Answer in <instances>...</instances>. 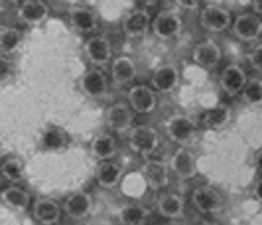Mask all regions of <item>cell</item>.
Listing matches in <instances>:
<instances>
[{"label": "cell", "mask_w": 262, "mask_h": 225, "mask_svg": "<svg viewBox=\"0 0 262 225\" xmlns=\"http://www.w3.org/2000/svg\"><path fill=\"white\" fill-rule=\"evenodd\" d=\"M128 144L135 153L148 157L159 147V132L149 125H136L128 132Z\"/></svg>", "instance_id": "cell-1"}, {"label": "cell", "mask_w": 262, "mask_h": 225, "mask_svg": "<svg viewBox=\"0 0 262 225\" xmlns=\"http://www.w3.org/2000/svg\"><path fill=\"white\" fill-rule=\"evenodd\" d=\"M151 28L157 38L162 39V41H168V39L175 38L181 33L183 19L173 10H160L156 17L152 19Z\"/></svg>", "instance_id": "cell-2"}, {"label": "cell", "mask_w": 262, "mask_h": 225, "mask_svg": "<svg viewBox=\"0 0 262 225\" xmlns=\"http://www.w3.org/2000/svg\"><path fill=\"white\" fill-rule=\"evenodd\" d=\"M170 165L164 160L147 158L142 166V175L149 189H164L170 182Z\"/></svg>", "instance_id": "cell-3"}, {"label": "cell", "mask_w": 262, "mask_h": 225, "mask_svg": "<svg viewBox=\"0 0 262 225\" xmlns=\"http://www.w3.org/2000/svg\"><path fill=\"white\" fill-rule=\"evenodd\" d=\"M135 114L128 104L116 103L106 109L105 123L106 127L114 133H128L133 128Z\"/></svg>", "instance_id": "cell-4"}, {"label": "cell", "mask_w": 262, "mask_h": 225, "mask_svg": "<svg viewBox=\"0 0 262 225\" xmlns=\"http://www.w3.org/2000/svg\"><path fill=\"white\" fill-rule=\"evenodd\" d=\"M232 23V15L219 5H207L200 12V24L210 33H222L227 31Z\"/></svg>", "instance_id": "cell-5"}, {"label": "cell", "mask_w": 262, "mask_h": 225, "mask_svg": "<svg viewBox=\"0 0 262 225\" xmlns=\"http://www.w3.org/2000/svg\"><path fill=\"white\" fill-rule=\"evenodd\" d=\"M192 205L203 214H216L223 210L224 200L215 189L210 186H199L192 191Z\"/></svg>", "instance_id": "cell-6"}, {"label": "cell", "mask_w": 262, "mask_h": 225, "mask_svg": "<svg viewBox=\"0 0 262 225\" xmlns=\"http://www.w3.org/2000/svg\"><path fill=\"white\" fill-rule=\"evenodd\" d=\"M80 89L82 93L92 99H103L108 95L109 82L101 70L89 69L80 77Z\"/></svg>", "instance_id": "cell-7"}, {"label": "cell", "mask_w": 262, "mask_h": 225, "mask_svg": "<svg viewBox=\"0 0 262 225\" xmlns=\"http://www.w3.org/2000/svg\"><path fill=\"white\" fill-rule=\"evenodd\" d=\"M166 133L168 138L175 143L186 144L195 137L196 124L188 115L176 114L167 122Z\"/></svg>", "instance_id": "cell-8"}, {"label": "cell", "mask_w": 262, "mask_h": 225, "mask_svg": "<svg viewBox=\"0 0 262 225\" xmlns=\"http://www.w3.org/2000/svg\"><path fill=\"white\" fill-rule=\"evenodd\" d=\"M233 34L243 42H253L262 34V19L255 13H243L232 26Z\"/></svg>", "instance_id": "cell-9"}, {"label": "cell", "mask_w": 262, "mask_h": 225, "mask_svg": "<svg viewBox=\"0 0 262 225\" xmlns=\"http://www.w3.org/2000/svg\"><path fill=\"white\" fill-rule=\"evenodd\" d=\"M170 168L179 180H191L198 175L196 157L189 149L179 148L171 158Z\"/></svg>", "instance_id": "cell-10"}, {"label": "cell", "mask_w": 262, "mask_h": 225, "mask_svg": "<svg viewBox=\"0 0 262 225\" xmlns=\"http://www.w3.org/2000/svg\"><path fill=\"white\" fill-rule=\"evenodd\" d=\"M247 81L248 79L245 70L241 68V66L236 65V63H231V65L226 66L223 71H222L221 77H219L221 89L229 98H234V96L242 94Z\"/></svg>", "instance_id": "cell-11"}, {"label": "cell", "mask_w": 262, "mask_h": 225, "mask_svg": "<svg viewBox=\"0 0 262 225\" xmlns=\"http://www.w3.org/2000/svg\"><path fill=\"white\" fill-rule=\"evenodd\" d=\"M127 100L132 110L138 114H149L157 105L156 94L147 85H135L130 87Z\"/></svg>", "instance_id": "cell-12"}, {"label": "cell", "mask_w": 262, "mask_h": 225, "mask_svg": "<svg viewBox=\"0 0 262 225\" xmlns=\"http://www.w3.org/2000/svg\"><path fill=\"white\" fill-rule=\"evenodd\" d=\"M180 82L179 70L172 63H162L155 69L151 76V86L162 94H170L178 87Z\"/></svg>", "instance_id": "cell-13"}, {"label": "cell", "mask_w": 262, "mask_h": 225, "mask_svg": "<svg viewBox=\"0 0 262 225\" xmlns=\"http://www.w3.org/2000/svg\"><path fill=\"white\" fill-rule=\"evenodd\" d=\"M50 15V8L42 0H24L19 4L17 17L20 22L28 26L37 27L46 22Z\"/></svg>", "instance_id": "cell-14"}, {"label": "cell", "mask_w": 262, "mask_h": 225, "mask_svg": "<svg viewBox=\"0 0 262 225\" xmlns=\"http://www.w3.org/2000/svg\"><path fill=\"white\" fill-rule=\"evenodd\" d=\"M93 197L89 192L80 191L71 194L63 202V211L72 220H82L93 211Z\"/></svg>", "instance_id": "cell-15"}, {"label": "cell", "mask_w": 262, "mask_h": 225, "mask_svg": "<svg viewBox=\"0 0 262 225\" xmlns=\"http://www.w3.org/2000/svg\"><path fill=\"white\" fill-rule=\"evenodd\" d=\"M192 60L200 68L214 70L222 60V50L213 39L199 42L192 50Z\"/></svg>", "instance_id": "cell-16"}, {"label": "cell", "mask_w": 262, "mask_h": 225, "mask_svg": "<svg viewBox=\"0 0 262 225\" xmlns=\"http://www.w3.org/2000/svg\"><path fill=\"white\" fill-rule=\"evenodd\" d=\"M84 52L93 65L100 68L109 62L113 48H112L111 41L104 36H93L85 42Z\"/></svg>", "instance_id": "cell-17"}, {"label": "cell", "mask_w": 262, "mask_h": 225, "mask_svg": "<svg viewBox=\"0 0 262 225\" xmlns=\"http://www.w3.org/2000/svg\"><path fill=\"white\" fill-rule=\"evenodd\" d=\"M151 24L152 20L149 13L143 8H138L125 15L122 22V28L128 38H138L148 32Z\"/></svg>", "instance_id": "cell-18"}, {"label": "cell", "mask_w": 262, "mask_h": 225, "mask_svg": "<svg viewBox=\"0 0 262 225\" xmlns=\"http://www.w3.org/2000/svg\"><path fill=\"white\" fill-rule=\"evenodd\" d=\"M32 214L34 220L41 225H55L61 219V208L55 200L39 197L32 206Z\"/></svg>", "instance_id": "cell-19"}, {"label": "cell", "mask_w": 262, "mask_h": 225, "mask_svg": "<svg viewBox=\"0 0 262 225\" xmlns=\"http://www.w3.org/2000/svg\"><path fill=\"white\" fill-rule=\"evenodd\" d=\"M72 28L80 33H92L98 28V17L94 10L86 7H74L69 12Z\"/></svg>", "instance_id": "cell-20"}, {"label": "cell", "mask_w": 262, "mask_h": 225, "mask_svg": "<svg viewBox=\"0 0 262 225\" xmlns=\"http://www.w3.org/2000/svg\"><path fill=\"white\" fill-rule=\"evenodd\" d=\"M95 177L103 189H116L123 177V168L113 161H101L96 167Z\"/></svg>", "instance_id": "cell-21"}, {"label": "cell", "mask_w": 262, "mask_h": 225, "mask_svg": "<svg viewBox=\"0 0 262 225\" xmlns=\"http://www.w3.org/2000/svg\"><path fill=\"white\" fill-rule=\"evenodd\" d=\"M112 80L118 86H123L133 80L137 76V66L136 62L128 56H119L112 63Z\"/></svg>", "instance_id": "cell-22"}, {"label": "cell", "mask_w": 262, "mask_h": 225, "mask_svg": "<svg viewBox=\"0 0 262 225\" xmlns=\"http://www.w3.org/2000/svg\"><path fill=\"white\" fill-rule=\"evenodd\" d=\"M90 151L93 157L101 161H111L117 154L118 146H117V139L111 133H100L95 136L90 144Z\"/></svg>", "instance_id": "cell-23"}, {"label": "cell", "mask_w": 262, "mask_h": 225, "mask_svg": "<svg viewBox=\"0 0 262 225\" xmlns=\"http://www.w3.org/2000/svg\"><path fill=\"white\" fill-rule=\"evenodd\" d=\"M157 209L164 218L175 220V219L183 216L185 201H184L183 196L176 192H165L157 201Z\"/></svg>", "instance_id": "cell-24"}, {"label": "cell", "mask_w": 262, "mask_h": 225, "mask_svg": "<svg viewBox=\"0 0 262 225\" xmlns=\"http://www.w3.org/2000/svg\"><path fill=\"white\" fill-rule=\"evenodd\" d=\"M232 120V109L227 104H218L203 114L202 123L205 128L212 130H221L226 128Z\"/></svg>", "instance_id": "cell-25"}, {"label": "cell", "mask_w": 262, "mask_h": 225, "mask_svg": "<svg viewBox=\"0 0 262 225\" xmlns=\"http://www.w3.org/2000/svg\"><path fill=\"white\" fill-rule=\"evenodd\" d=\"M149 215L151 210L144 204L128 202L120 208L118 219L122 225H142Z\"/></svg>", "instance_id": "cell-26"}, {"label": "cell", "mask_w": 262, "mask_h": 225, "mask_svg": "<svg viewBox=\"0 0 262 225\" xmlns=\"http://www.w3.org/2000/svg\"><path fill=\"white\" fill-rule=\"evenodd\" d=\"M2 201L7 208L14 211H26L31 202V196L26 190L18 186H9L3 190Z\"/></svg>", "instance_id": "cell-27"}, {"label": "cell", "mask_w": 262, "mask_h": 225, "mask_svg": "<svg viewBox=\"0 0 262 225\" xmlns=\"http://www.w3.org/2000/svg\"><path fill=\"white\" fill-rule=\"evenodd\" d=\"M42 147L50 152H60L69 144V137L65 130L57 127H48L42 134Z\"/></svg>", "instance_id": "cell-28"}, {"label": "cell", "mask_w": 262, "mask_h": 225, "mask_svg": "<svg viewBox=\"0 0 262 225\" xmlns=\"http://www.w3.org/2000/svg\"><path fill=\"white\" fill-rule=\"evenodd\" d=\"M22 33L14 27H2L0 31V52L2 56H9L14 53L22 43Z\"/></svg>", "instance_id": "cell-29"}, {"label": "cell", "mask_w": 262, "mask_h": 225, "mask_svg": "<svg viewBox=\"0 0 262 225\" xmlns=\"http://www.w3.org/2000/svg\"><path fill=\"white\" fill-rule=\"evenodd\" d=\"M242 100L250 106L262 105V80L258 77L248 79L245 89L242 91Z\"/></svg>", "instance_id": "cell-30"}, {"label": "cell", "mask_w": 262, "mask_h": 225, "mask_svg": "<svg viewBox=\"0 0 262 225\" xmlns=\"http://www.w3.org/2000/svg\"><path fill=\"white\" fill-rule=\"evenodd\" d=\"M2 175L5 180L12 184H19L24 178L23 162L19 158H8L2 165Z\"/></svg>", "instance_id": "cell-31"}, {"label": "cell", "mask_w": 262, "mask_h": 225, "mask_svg": "<svg viewBox=\"0 0 262 225\" xmlns=\"http://www.w3.org/2000/svg\"><path fill=\"white\" fill-rule=\"evenodd\" d=\"M248 62L256 72L262 74V43H258L253 47V50L248 55Z\"/></svg>", "instance_id": "cell-32"}, {"label": "cell", "mask_w": 262, "mask_h": 225, "mask_svg": "<svg viewBox=\"0 0 262 225\" xmlns=\"http://www.w3.org/2000/svg\"><path fill=\"white\" fill-rule=\"evenodd\" d=\"M0 79H2V84L9 81L10 77L13 76V72H14V68H13V62L9 61L8 58H5L4 56H2V61H0Z\"/></svg>", "instance_id": "cell-33"}, {"label": "cell", "mask_w": 262, "mask_h": 225, "mask_svg": "<svg viewBox=\"0 0 262 225\" xmlns=\"http://www.w3.org/2000/svg\"><path fill=\"white\" fill-rule=\"evenodd\" d=\"M175 3L181 9L185 10H196L200 7V2H198V0H178Z\"/></svg>", "instance_id": "cell-34"}, {"label": "cell", "mask_w": 262, "mask_h": 225, "mask_svg": "<svg viewBox=\"0 0 262 225\" xmlns=\"http://www.w3.org/2000/svg\"><path fill=\"white\" fill-rule=\"evenodd\" d=\"M253 195H255V197L258 201L262 202V178H260V180L255 184V187H253Z\"/></svg>", "instance_id": "cell-35"}, {"label": "cell", "mask_w": 262, "mask_h": 225, "mask_svg": "<svg viewBox=\"0 0 262 225\" xmlns=\"http://www.w3.org/2000/svg\"><path fill=\"white\" fill-rule=\"evenodd\" d=\"M251 7H252L253 13L258 17H262V0H255V2L251 3Z\"/></svg>", "instance_id": "cell-36"}, {"label": "cell", "mask_w": 262, "mask_h": 225, "mask_svg": "<svg viewBox=\"0 0 262 225\" xmlns=\"http://www.w3.org/2000/svg\"><path fill=\"white\" fill-rule=\"evenodd\" d=\"M255 165H256V167H257L258 172L262 173V149L261 151H258L257 154H256Z\"/></svg>", "instance_id": "cell-37"}, {"label": "cell", "mask_w": 262, "mask_h": 225, "mask_svg": "<svg viewBox=\"0 0 262 225\" xmlns=\"http://www.w3.org/2000/svg\"><path fill=\"white\" fill-rule=\"evenodd\" d=\"M162 225H183V224L179 223V221H176V220H170V221H167V223H165Z\"/></svg>", "instance_id": "cell-38"}, {"label": "cell", "mask_w": 262, "mask_h": 225, "mask_svg": "<svg viewBox=\"0 0 262 225\" xmlns=\"http://www.w3.org/2000/svg\"><path fill=\"white\" fill-rule=\"evenodd\" d=\"M200 225H219V224L213 223V221H204V223H202Z\"/></svg>", "instance_id": "cell-39"}]
</instances>
